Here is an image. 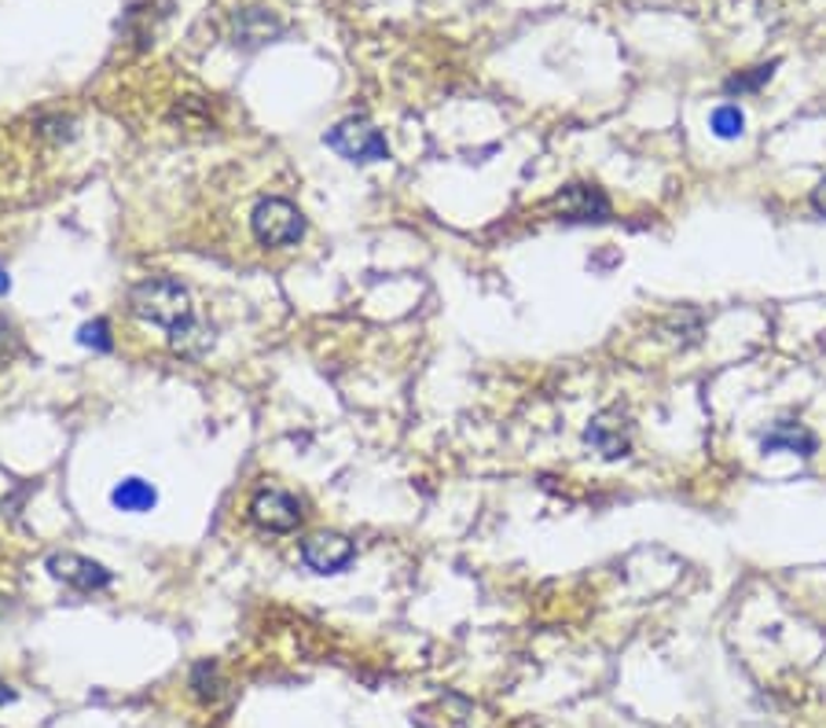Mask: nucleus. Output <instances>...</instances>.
<instances>
[{
    "mask_svg": "<svg viewBox=\"0 0 826 728\" xmlns=\"http://www.w3.org/2000/svg\"><path fill=\"white\" fill-rule=\"evenodd\" d=\"M129 310H132L137 321L162 327V332L170 335L173 350L199 354L202 346L210 343V335L195 324V305H191L188 287L177 284V280H165V276H159V280L137 284L129 291Z\"/></svg>",
    "mask_w": 826,
    "mask_h": 728,
    "instance_id": "1",
    "label": "nucleus"
},
{
    "mask_svg": "<svg viewBox=\"0 0 826 728\" xmlns=\"http://www.w3.org/2000/svg\"><path fill=\"white\" fill-rule=\"evenodd\" d=\"M251 224L261 247H294L305 235V218L291 199H261Z\"/></svg>",
    "mask_w": 826,
    "mask_h": 728,
    "instance_id": "2",
    "label": "nucleus"
},
{
    "mask_svg": "<svg viewBox=\"0 0 826 728\" xmlns=\"http://www.w3.org/2000/svg\"><path fill=\"white\" fill-rule=\"evenodd\" d=\"M327 148L338 151L346 162H386L389 143L386 137L364 118H346L327 132Z\"/></svg>",
    "mask_w": 826,
    "mask_h": 728,
    "instance_id": "3",
    "label": "nucleus"
},
{
    "mask_svg": "<svg viewBox=\"0 0 826 728\" xmlns=\"http://www.w3.org/2000/svg\"><path fill=\"white\" fill-rule=\"evenodd\" d=\"M555 210L570 224H598V221H610L614 213L606 192L595 188V184H570V188H562L559 199H555Z\"/></svg>",
    "mask_w": 826,
    "mask_h": 728,
    "instance_id": "4",
    "label": "nucleus"
},
{
    "mask_svg": "<svg viewBox=\"0 0 826 728\" xmlns=\"http://www.w3.org/2000/svg\"><path fill=\"white\" fill-rule=\"evenodd\" d=\"M251 519L261 527L265 533H291L302 527V505L298 497L283 494V489H261L251 500Z\"/></svg>",
    "mask_w": 826,
    "mask_h": 728,
    "instance_id": "5",
    "label": "nucleus"
},
{
    "mask_svg": "<svg viewBox=\"0 0 826 728\" xmlns=\"http://www.w3.org/2000/svg\"><path fill=\"white\" fill-rule=\"evenodd\" d=\"M584 442L603 460H621L632 449V430H628V419L621 413H598L584 430Z\"/></svg>",
    "mask_w": 826,
    "mask_h": 728,
    "instance_id": "6",
    "label": "nucleus"
},
{
    "mask_svg": "<svg viewBox=\"0 0 826 728\" xmlns=\"http://www.w3.org/2000/svg\"><path fill=\"white\" fill-rule=\"evenodd\" d=\"M302 559L316 574H338L353 563V541L342 533H316L302 545Z\"/></svg>",
    "mask_w": 826,
    "mask_h": 728,
    "instance_id": "7",
    "label": "nucleus"
},
{
    "mask_svg": "<svg viewBox=\"0 0 826 728\" xmlns=\"http://www.w3.org/2000/svg\"><path fill=\"white\" fill-rule=\"evenodd\" d=\"M48 570H51V578L67 581V586H74L81 592L110 586L107 567H100V563H92L85 556H74V552H56V556H48Z\"/></svg>",
    "mask_w": 826,
    "mask_h": 728,
    "instance_id": "8",
    "label": "nucleus"
},
{
    "mask_svg": "<svg viewBox=\"0 0 826 728\" xmlns=\"http://www.w3.org/2000/svg\"><path fill=\"white\" fill-rule=\"evenodd\" d=\"M815 449H819V438H815L804 424H798V419H779V424H771V430H764V438H760L764 457H771V453L815 457Z\"/></svg>",
    "mask_w": 826,
    "mask_h": 728,
    "instance_id": "9",
    "label": "nucleus"
},
{
    "mask_svg": "<svg viewBox=\"0 0 826 728\" xmlns=\"http://www.w3.org/2000/svg\"><path fill=\"white\" fill-rule=\"evenodd\" d=\"M118 511H132V516H140V511H151L159 505V494H154L151 482L143 478H121L115 486V494H110Z\"/></svg>",
    "mask_w": 826,
    "mask_h": 728,
    "instance_id": "10",
    "label": "nucleus"
},
{
    "mask_svg": "<svg viewBox=\"0 0 826 728\" xmlns=\"http://www.w3.org/2000/svg\"><path fill=\"white\" fill-rule=\"evenodd\" d=\"M709 129L717 132L720 140H738L742 132H746V115H742L738 104H720V107H712Z\"/></svg>",
    "mask_w": 826,
    "mask_h": 728,
    "instance_id": "11",
    "label": "nucleus"
},
{
    "mask_svg": "<svg viewBox=\"0 0 826 728\" xmlns=\"http://www.w3.org/2000/svg\"><path fill=\"white\" fill-rule=\"evenodd\" d=\"M779 63H760V67H749V70H738V74H731L724 81V92L728 96H746V92H757L771 81Z\"/></svg>",
    "mask_w": 826,
    "mask_h": 728,
    "instance_id": "12",
    "label": "nucleus"
},
{
    "mask_svg": "<svg viewBox=\"0 0 826 728\" xmlns=\"http://www.w3.org/2000/svg\"><path fill=\"white\" fill-rule=\"evenodd\" d=\"M191 689H195V695H199L202 703H217L221 700V689H224V681H221V670H217V662H199L191 670Z\"/></svg>",
    "mask_w": 826,
    "mask_h": 728,
    "instance_id": "13",
    "label": "nucleus"
},
{
    "mask_svg": "<svg viewBox=\"0 0 826 728\" xmlns=\"http://www.w3.org/2000/svg\"><path fill=\"white\" fill-rule=\"evenodd\" d=\"M78 343L92 346V350H110V346H115V338H110V324L107 321L85 324V327H81V335H78Z\"/></svg>",
    "mask_w": 826,
    "mask_h": 728,
    "instance_id": "14",
    "label": "nucleus"
},
{
    "mask_svg": "<svg viewBox=\"0 0 826 728\" xmlns=\"http://www.w3.org/2000/svg\"><path fill=\"white\" fill-rule=\"evenodd\" d=\"M812 210L819 213V218H826V177L812 188Z\"/></svg>",
    "mask_w": 826,
    "mask_h": 728,
    "instance_id": "15",
    "label": "nucleus"
},
{
    "mask_svg": "<svg viewBox=\"0 0 826 728\" xmlns=\"http://www.w3.org/2000/svg\"><path fill=\"white\" fill-rule=\"evenodd\" d=\"M12 343H15V332H12V324H8L4 316H0V354H4V350H8V346H12Z\"/></svg>",
    "mask_w": 826,
    "mask_h": 728,
    "instance_id": "16",
    "label": "nucleus"
},
{
    "mask_svg": "<svg viewBox=\"0 0 826 728\" xmlns=\"http://www.w3.org/2000/svg\"><path fill=\"white\" fill-rule=\"evenodd\" d=\"M15 700V692L12 689H8V684L4 681H0V706H4V703H12Z\"/></svg>",
    "mask_w": 826,
    "mask_h": 728,
    "instance_id": "17",
    "label": "nucleus"
},
{
    "mask_svg": "<svg viewBox=\"0 0 826 728\" xmlns=\"http://www.w3.org/2000/svg\"><path fill=\"white\" fill-rule=\"evenodd\" d=\"M0 291H8V276L4 273H0Z\"/></svg>",
    "mask_w": 826,
    "mask_h": 728,
    "instance_id": "18",
    "label": "nucleus"
}]
</instances>
